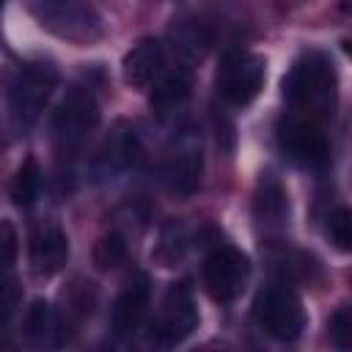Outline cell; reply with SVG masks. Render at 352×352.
<instances>
[{"mask_svg": "<svg viewBox=\"0 0 352 352\" xmlns=\"http://www.w3.org/2000/svg\"><path fill=\"white\" fill-rule=\"evenodd\" d=\"M267 77V60L253 52H231L220 72V91L231 104H250Z\"/></svg>", "mask_w": 352, "mask_h": 352, "instance_id": "cell-7", "label": "cell"}, {"mask_svg": "<svg viewBox=\"0 0 352 352\" xmlns=\"http://www.w3.org/2000/svg\"><path fill=\"white\" fill-rule=\"evenodd\" d=\"M162 66H165L162 44H160L157 38H140V41L124 55L121 72H124V80H126L132 88H148V85L162 74Z\"/></svg>", "mask_w": 352, "mask_h": 352, "instance_id": "cell-12", "label": "cell"}, {"mask_svg": "<svg viewBox=\"0 0 352 352\" xmlns=\"http://www.w3.org/2000/svg\"><path fill=\"white\" fill-rule=\"evenodd\" d=\"M256 319L258 324L278 341H294L305 327V311L300 297L283 286H267L256 300Z\"/></svg>", "mask_w": 352, "mask_h": 352, "instance_id": "cell-2", "label": "cell"}, {"mask_svg": "<svg viewBox=\"0 0 352 352\" xmlns=\"http://www.w3.org/2000/svg\"><path fill=\"white\" fill-rule=\"evenodd\" d=\"M55 82H58V74H55V69L50 63H28V66H22L14 74L11 85H8L11 121L16 126H30L41 116Z\"/></svg>", "mask_w": 352, "mask_h": 352, "instance_id": "cell-1", "label": "cell"}, {"mask_svg": "<svg viewBox=\"0 0 352 352\" xmlns=\"http://www.w3.org/2000/svg\"><path fill=\"white\" fill-rule=\"evenodd\" d=\"M41 184H44L41 165L36 162V157H25L22 165L14 173V182H11V201L16 206H22V209L33 206L38 192H41Z\"/></svg>", "mask_w": 352, "mask_h": 352, "instance_id": "cell-16", "label": "cell"}, {"mask_svg": "<svg viewBox=\"0 0 352 352\" xmlns=\"http://www.w3.org/2000/svg\"><path fill=\"white\" fill-rule=\"evenodd\" d=\"M69 258V236L58 226H41L30 236V264L38 275H55Z\"/></svg>", "mask_w": 352, "mask_h": 352, "instance_id": "cell-13", "label": "cell"}, {"mask_svg": "<svg viewBox=\"0 0 352 352\" xmlns=\"http://www.w3.org/2000/svg\"><path fill=\"white\" fill-rule=\"evenodd\" d=\"M8 308H11V297H8V289H6V283L0 280V322L8 316Z\"/></svg>", "mask_w": 352, "mask_h": 352, "instance_id": "cell-23", "label": "cell"}, {"mask_svg": "<svg viewBox=\"0 0 352 352\" xmlns=\"http://www.w3.org/2000/svg\"><path fill=\"white\" fill-rule=\"evenodd\" d=\"M278 140H280V148L294 160V162H302V165H322L330 154V146H327V138L324 132L314 124V121H297V118H289L280 132H278Z\"/></svg>", "mask_w": 352, "mask_h": 352, "instance_id": "cell-9", "label": "cell"}, {"mask_svg": "<svg viewBox=\"0 0 352 352\" xmlns=\"http://www.w3.org/2000/svg\"><path fill=\"white\" fill-rule=\"evenodd\" d=\"M327 336H330V344L336 352H349V336H352V319H349V308L341 305L336 308V314L330 316V324H327Z\"/></svg>", "mask_w": 352, "mask_h": 352, "instance_id": "cell-21", "label": "cell"}, {"mask_svg": "<svg viewBox=\"0 0 352 352\" xmlns=\"http://www.w3.org/2000/svg\"><path fill=\"white\" fill-rule=\"evenodd\" d=\"M104 160L113 165V168H129L140 160V140L135 135V129H118V135H113L107 140V148H104Z\"/></svg>", "mask_w": 352, "mask_h": 352, "instance_id": "cell-17", "label": "cell"}, {"mask_svg": "<svg viewBox=\"0 0 352 352\" xmlns=\"http://www.w3.org/2000/svg\"><path fill=\"white\" fill-rule=\"evenodd\" d=\"M16 250H19V239L14 226L8 220H0V267H11L16 261Z\"/></svg>", "mask_w": 352, "mask_h": 352, "instance_id": "cell-22", "label": "cell"}, {"mask_svg": "<svg viewBox=\"0 0 352 352\" xmlns=\"http://www.w3.org/2000/svg\"><path fill=\"white\" fill-rule=\"evenodd\" d=\"M327 236H330V242L341 253L349 250V242H352V217H349V209L346 206H338V209L330 212V217H327Z\"/></svg>", "mask_w": 352, "mask_h": 352, "instance_id": "cell-20", "label": "cell"}, {"mask_svg": "<svg viewBox=\"0 0 352 352\" xmlns=\"http://www.w3.org/2000/svg\"><path fill=\"white\" fill-rule=\"evenodd\" d=\"M195 324H198V308L192 302L190 289L184 283H173L162 300V311L151 327V338L160 346H176L195 330Z\"/></svg>", "mask_w": 352, "mask_h": 352, "instance_id": "cell-6", "label": "cell"}, {"mask_svg": "<svg viewBox=\"0 0 352 352\" xmlns=\"http://www.w3.org/2000/svg\"><path fill=\"white\" fill-rule=\"evenodd\" d=\"M148 297H151V283H148V275L146 272H135L126 286L121 289L118 300H116V308H113V327L118 336H129L138 330V324L143 322L146 316V308H148Z\"/></svg>", "mask_w": 352, "mask_h": 352, "instance_id": "cell-11", "label": "cell"}, {"mask_svg": "<svg viewBox=\"0 0 352 352\" xmlns=\"http://www.w3.org/2000/svg\"><path fill=\"white\" fill-rule=\"evenodd\" d=\"M190 94V74L184 69H176V72H168L165 77H160L154 82V91H151V107L157 113H168L173 110L176 104H182Z\"/></svg>", "mask_w": 352, "mask_h": 352, "instance_id": "cell-15", "label": "cell"}, {"mask_svg": "<svg viewBox=\"0 0 352 352\" xmlns=\"http://www.w3.org/2000/svg\"><path fill=\"white\" fill-rule=\"evenodd\" d=\"M30 14L41 28L69 41H91L102 36V19L85 3H33Z\"/></svg>", "mask_w": 352, "mask_h": 352, "instance_id": "cell-3", "label": "cell"}, {"mask_svg": "<svg viewBox=\"0 0 352 352\" xmlns=\"http://www.w3.org/2000/svg\"><path fill=\"white\" fill-rule=\"evenodd\" d=\"M126 258V236L121 231H107L94 245V264L99 270H110Z\"/></svg>", "mask_w": 352, "mask_h": 352, "instance_id": "cell-18", "label": "cell"}, {"mask_svg": "<svg viewBox=\"0 0 352 352\" xmlns=\"http://www.w3.org/2000/svg\"><path fill=\"white\" fill-rule=\"evenodd\" d=\"M182 253H184V228H182V223H168L162 228L160 248L154 250V256L162 264H173L176 258H182Z\"/></svg>", "mask_w": 352, "mask_h": 352, "instance_id": "cell-19", "label": "cell"}, {"mask_svg": "<svg viewBox=\"0 0 352 352\" xmlns=\"http://www.w3.org/2000/svg\"><path fill=\"white\" fill-rule=\"evenodd\" d=\"M336 91V72L333 63L322 55H308L292 66V72L283 77V96L292 104H308V102H333Z\"/></svg>", "mask_w": 352, "mask_h": 352, "instance_id": "cell-5", "label": "cell"}, {"mask_svg": "<svg viewBox=\"0 0 352 352\" xmlns=\"http://www.w3.org/2000/svg\"><path fill=\"white\" fill-rule=\"evenodd\" d=\"M248 272H250V264H248V256L239 248H234V245H217L206 256V261H204V283H206V292L217 302H231L245 289Z\"/></svg>", "mask_w": 352, "mask_h": 352, "instance_id": "cell-4", "label": "cell"}, {"mask_svg": "<svg viewBox=\"0 0 352 352\" xmlns=\"http://www.w3.org/2000/svg\"><path fill=\"white\" fill-rule=\"evenodd\" d=\"M99 124V107H96V99L82 91V88H74L63 96V102L58 104V110L52 113V132L55 138L66 146V148H74L85 140V135Z\"/></svg>", "mask_w": 352, "mask_h": 352, "instance_id": "cell-8", "label": "cell"}, {"mask_svg": "<svg viewBox=\"0 0 352 352\" xmlns=\"http://www.w3.org/2000/svg\"><path fill=\"white\" fill-rule=\"evenodd\" d=\"M168 184L173 192L179 195H192L201 184V173H204V154H201V143L195 135H182L176 140V146L168 154Z\"/></svg>", "mask_w": 352, "mask_h": 352, "instance_id": "cell-10", "label": "cell"}, {"mask_svg": "<svg viewBox=\"0 0 352 352\" xmlns=\"http://www.w3.org/2000/svg\"><path fill=\"white\" fill-rule=\"evenodd\" d=\"M25 338L36 346H55L58 344V322H55V311L47 300H33L25 311V322H22Z\"/></svg>", "mask_w": 352, "mask_h": 352, "instance_id": "cell-14", "label": "cell"}]
</instances>
